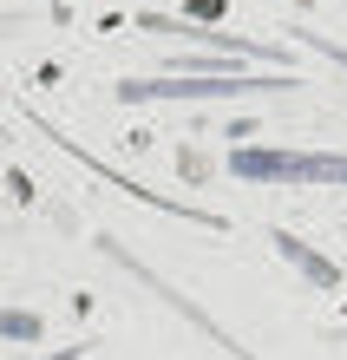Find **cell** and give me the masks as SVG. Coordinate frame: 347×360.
<instances>
[{
	"label": "cell",
	"mask_w": 347,
	"mask_h": 360,
	"mask_svg": "<svg viewBox=\"0 0 347 360\" xmlns=\"http://www.w3.org/2000/svg\"><path fill=\"white\" fill-rule=\"evenodd\" d=\"M0 341H39V321L33 314H0Z\"/></svg>",
	"instance_id": "3957f363"
},
{
	"label": "cell",
	"mask_w": 347,
	"mask_h": 360,
	"mask_svg": "<svg viewBox=\"0 0 347 360\" xmlns=\"http://www.w3.org/2000/svg\"><path fill=\"white\" fill-rule=\"evenodd\" d=\"M295 79H197V86H125V98H216V92H275Z\"/></svg>",
	"instance_id": "7a4b0ae2"
},
{
	"label": "cell",
	"mask_w": 347,
	"mask_h": 360,
	"mask_svg": "<svg viewBox=\"0 0 347 360\" xmlns=\"http://www.w3.org/2000/svg\"><path fill=\"white\" fill-rule=\"evenodd\" d=\"M243 177H289V184H347V158H282V151H243Z\"/></svg>",
	"instance_id": "6da1fadb"
}]
</instances>
